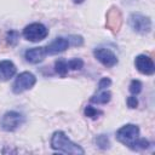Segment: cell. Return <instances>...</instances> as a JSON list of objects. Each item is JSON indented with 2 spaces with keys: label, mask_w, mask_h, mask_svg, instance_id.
<instances>
[{
  "label": "cell",
  "mask_w": 155,
  "mask_h": 155,
  "mask_svg": "<svg viewBox=\"0 0 155 155\" xmlns=\"http://www.w3.org/2000/svg\"><path fill=\"white\" fill-rule=\"evenodd\" d=\"M116 139L132 150L148 149L150 143L145 138L139 137V127L133 124H127L116 131Z\"/></svg>",
  "instance_id": "6da1fadb"
},
{
  "label": "cell",
  "mask_w": 155,
  "mask_h": 155,
  "mask_svg": "<svg viewBox=\"0 0 155 155\" xmlns=\"http://www.w3.org/2000/svg\"><path fill=\"white\" fill-rule=\"evenodd\" d=\"M51 148L56 151L64 154L84 155L85 150L76 143L71 142L63 131H56L51 137Z\"/></svg>",
  "instance_id": "7a4b0ae2"
},
{
  "label": "cell",
  "mask_w": 155,
  "mask_h": 155,
  "mask_svg": "<svg viewBox=\"0 0 155 155\" xmlns=\"http://www.w3.org/2000/svg\"><path fill=\"white\" fill-rule=\"evenodd\" d=\"M128 25L138 34H148L151 31V19L139 12H133L128 17Z\"/></svg>",
  "instance_id": "3957f363"
},
{
  "label": "cell",
  "mask_w": 155,
  "mask_h": 155,
  "mask_svg": "<svg viewBox=\"0 0 155 155\" xmlns=\"http://www.w3.org/2000/svg\"><path fill=\"white\" fill-rule=\"evenodd\" d=\"M25 121V117L22 113L11 110V111H6L1 120H0V126L4 131L6 132H13L17 128H19Z\"/></svg>",
  "instance_id": "277c9868"
},
{
  "label": "cell",
  "mask_w": 155,
  "mask_h": 155,
  "mask_svg": "<svg viewBox=\"0 0 155 155\" xmlns=\"http://www.w3.org/2000/svg\"><path fill=\"white\" fill-rule=\"evenodd\" d=\"M48 35V29L42 23H30L23 29V36L25 40L31 42H38L44 40Z\"/></svg>",
  "instance_id": "5b68a950"
},
{
  "label": "cell",
  "mask_w": 155,
  "mask_h": 155,
  "mask_svg": "<svg viewBox=\"0 0 155 155\" xmlns=\"http://www.w3.org/2000/svg\"><path fill=\"white\" fill-rule=\"evenodd\" d=\"M35 82H36V78L34 74H31L30 71H23L16 78L12 85V91L16 94L22 93L27 90H30L35 85Z\"/></svg>",
  "instance_id": "8992f818"
},
{
  "label": "cell",
  "mask_w": 155,
  "mask_h": 155,
  "mask_svg": "<svg viewBox=\"0 0 155 155\" xmlns=\"http://www.w3.org/2000/svg\"><path fill=\"white\" fill-rule=\"evenodd\" d=\"M105 18H107L105 19V27L111 33L116 34L122 25V13H121L120 8L116 6H111L107 12Z\"/></svg>",
  "instance_id": "52a82bcc"
},
{
  "label": "cell",
  "mask_w": 155,
  "mask_h": 155,
  "mask_svg": "<svg viewBox=\"0 0 155 155\" xmlns=\"http://www.w3.org/2000/svg\"><path fill=\"white\" fill-rule=\"evenodd\" d=\"M93 56L94 58L101 62L104 67H108V68H111L114 65L117 64V57L116 54L109 50V48H104V47H98V48H94L93 51Z\"/></svg>",
  "instance_id": "ba28073f"
},
{
  "label": "cell",
  "mask_w": 155,
  "mask_h": 155,
  "mask_svg": "<svg viewBox=\"0 0 155 155\" xmlns=\"http://www.w3.org/2000/svg\"><path fill=\"white\" fill-rule=\"evenodd\" d=\"M134 65L137 70L144 75H153L155 73V65L153 59L147 54H139L134 59Z\"/></svg>",
  "instance_id": "9c48e42d"
},
{
  "label": "cell",
  "mask_w": 155,
  "mask_h": 155,
  "mask_svg": "<svg viewBox=\"0 0 155 155\" xmlns=\"http://www.w3.org/2000/svg\"><path fill=\"white\" fill-rule=\"evenodd\" d=\"M70 46V41L68 38L58 36L53 41H51L47 46H45L46 54H57L61 52H64Z\"/></svg>",
  "instance_id": "30bf717a"
},
{
  "label": "cell",
  "mask_w": 155,
  "mask_h": 155,
  "mask_svg": "<svg viewBox=\"0 0 155 155\" xmlns=\"http://www.w3.org/2000/svg\"><path fill=\"white\" fill-rule=\"evenodd\" d=\"M46 56L47 54H46L45 47H33L24 52L25 61L29 63H33V64H38V63L42 62Z\"/></svg>",
  "instance_id": "8fae6325"
},
{
  "label": "cell",
  "mask_w": 155,
  "mask_h": 155,
  "mask_svg": "<svg viewBox=\"0 0 155 155\" xmlns=\"http://www.w3.org/2000/svg\"><path fill=\"white\" fill-rule=\"evenodd\" d=\"M16 65L7 59L0 61V81H7L16 74Z\"/></svg>",
  "instance_id": "7c38bea8"
},
{
  "label": "cell",
  "mask_w": 155,
  "mask_h": 155,
  "mask_svg": "<svg viewBox=\"0 0 155 155\" xmlns=\"http://www.w3.org/2000/svg\"><path fill=\"white\" fill-rule=\"evenodd\" d=\"M110 99H111V93L105 88V90H98V92L90 98V102L96 104H107L110 102Z\"/></svg>",
  "instance_id": "4fadbf2b"
},
{
  "label": "cell",
  "mask_w": 155,
  "mask_h": 155,
  "mask_svg": "<svg viewBox=\"0 0 155 155\" xmlns=\"http://www.w3.org/2000/svg\"><path fill=\"white\" fill-rule=\"evenodd\" d=\"M54 70L57 74H59L61 76H65L67 73L69 71V68H68V61L63 59V58H59L54 62Z\"/></svg>",
  "instance_id": "5bb4252c"
},
{
  "label": "cell",
  "mask_w": 155,
  "mask_h": 155,
  "mask_svg": "<svg viewBox=\"0 0 155 155\" xmlns=\"http://www.w3.org/2000/svg\"><path fill=\"white\" fill-rule=\"evenodd\" d=\"M96 144H97V147L98 148H101V149H109V147H110V142H109V138H108V136H105V134H99V136H97V138H96Z\"/></svg>",
  "instance_id": "9a60e30c"
},
{
  "label": "cell",
  "mask_w": 155,
  "mask_h": 155,
  "mask_svg": "<svg viewBox=\"0 0 155 155\" xmlns=\"http://www.w3.org/2000/svg\"><path fill=\"white\" fill-rule=\"evenodd\" d=\"M18 39H19L18 31H16V30H10V31H7V34H6V41H7L8 45L15 46V45L18 42Z\"/></svg>",
  "instance_id": "2e32d148"
},
{
  "label": "cell",
  "mask_w": 155,
  "mask_h": 155,
  "mask_svg": "<svg viewBox=\"0 0 155 155\" xmlns=\"http://www.w3.org/2000/svg\"><path fill=\"white\" fill-rule=\"evenodd\" d=\"M84 67V62L80 58H73L68 61V68L69 70H80Z\"/></svg>",
  "instance_id": "e0dca14e"
},
{
  "label": "cell",
  "mask_w": 155,
  "mask_h": 155,
  "mask_svg": "<svg viewBox=\"0 0 155 155\" xmlns=\"http://www.w3.org/2000/svg\"><path fill=\"white\" fill-rule=\"evenodd\" d=\"M84 113H85V115L87 117H91V119H97L99 115H102V111L101 110H98V109H96V108H93L91 105H87L85 108V111Z\"/></svg>",
  "instance_id": "ac0fdd59"
},
{
  "label": "cell",
  "mask_w": 155,
  "mask_h": 155,
  "mask_svg": "<svg viewBox=\"0 0 155 155\" xmlns=\"http://www.w3.org/2000/svg\"><path fill=\"white\" fill-rule=\"evenodd\" d=\"M130 92L132 94H138L142 91V82L139 80H132L130 84Z\"/></svg>",
  "instance_id": "d6986e66"
},
{
  "label": "cell",
  "mask_w": 155,
  "mask_h": 155,
  "mask_svg": "<svg viewBox=\"0 0 155 155\" xmlns=\"http://www.w3.org/2000/svg\"><path fill=\"white\" fill-rule=\"evenodd\" d=\"M68 39L70 41V46H81L84 42V39L80 35H70L68 36Z\"/></svg>",
  "instance_id": "ffe728a7"
},
{
  "label": "cell",
  "mask_w": 155,
  "mask_h": 155,
  "mask_svg": "<svg viewBox=\"0 0 155 155\" xmlns=\"http://www.w3.org/2000/svg\"><path fill=\"white\" fill-rule=\"evenodd\" d=\"M111 85V80L109 78H102L98 82V90H105Z\"/></svg>",
  "instance_id": "44dd1931"
},
{
  "label": "cell",
  "mask_w": 155,
  "mask_h": 155,
  "mask_svg": "<svg viewBox=\"0 0 155 155\" xmlns=\"http://www.w3.org/2000/svg\"><path fill=\"white\" fill-rule=\"evenodd\" d=\"M127 105L130 107V108H137V105H138V99L134 97V96H131V97H128L127 98Z\"/></svg>",
  "instance_id": "7402d4cb"
},
{
  "label": "cell",
  "mask_w": 155,
  "mask_h": 155,
  "mask_svg": "<svg viewBox=\"0 0 155 155\" xmlns=\"http://www.w3.org/2000/svg\"><path fill=\"white\" fill-rule=\"evenodd\" d=\"M73 1H74L75 4H81V2L84 1V0H73Z\"/></svg>",
  "instance_id": "603a6c76"
}]
</instances>
